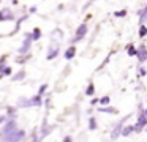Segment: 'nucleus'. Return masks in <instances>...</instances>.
<instances>
[{
	"label": "nucleus",
	"instance_id": "obj_19",
	"mask_svg": "<svg viewBox=\"0 0 147 142\" xmlns=\"http://www.w3.org/2000/svg\"><path fill=\"white\" fill-rule=\"evenodd\" d=\"M24 77H26V71H24V69H21L19 73H16V74L11 77V81H14V82H16V81H22Z\"/></svg>",
	"mask_w": 147,
	"mask_h": 142
},
{
	"label": "nucleus",
	"instance_id": "obj_13",
	"mask_svg": "<svg viewBox=\"0 0 147 142\" xmlns=\"http://www.w3.org/2000/svg\"><path fill=\"white\" fill-rule=\"evenodd\" d=\"M30 35H32V41H38L40 38L43 36V32L40 27H33V30L30 32Z\"/></svg>",
	"mask_w": 147,
	"mask_h": 142
},
{
	"label": "nucleus",
	"instance_id": "obj_15",
	"mask_svg": "<svg viewBox=\"0 0 147 142\" xmlns=\"http://www.w3.org/2000/svg\"><path fill=\"white\" fill-rule=\"evenodd\" d=\"M127 54H128L130 57H136V54H138V47L134 46L133 43H130V44L127 46Z\"/></svg>",
	"mask_w": 147,
	"mask_h": 142
},
{
	"label": "nucleus",
	"instance_id": "obj_5",
	"mask_svg": "<svg viewBox=\"0 0 147 142\" xmlns=\"http://www.w3.org/2000/svg\"><path fill=\"white\" fill-rule=\"evenodd\" d=\"M59 52H60V43H57V41H51V44H49V47H48V52H46V59L54 60L55 57L59 55Z\"/></svg>",
	"mask_w": 147,
	"mask_h": 142
},
{
	"label": "nucleus",
	"instance_id": "obj_33",
	"mask_svg": "<svg viewBox=\"0 0 147 142\" xmlns=\"http://www.w3.org/2000/svg\"><path fill=\"white\" fill-rule=\"evenodd\" d=\"M142 114H144V115H147V107H146V109L142 110Z\"/></svg>",
	"mask_w": 147,
	"mask_h": 142
},
{
	"label": "nucleus",
	"instance_id": "obj_10",
	"mask_svg": "<svg viewBox=\"0 0 147 142\" xmlns=\"http://www.w3.org/2000/svg\"><path fill=\"white\" fill-rule=\"evenodd\" d=\"M49 38H51V41H57V43H60V41L65 38V33H63L62 28H54V30L49 33Z\"/></svg>",
	"mask_w": 147,
	"mask_h": 142
},
{
	"label": "nucleus",
	"instance_id": "obj_7",
	"mask_svg": "<svg viewBox=\"0 0 147 142\" xmlns=\"http://www.w3.org/2000/svg\"><path fill=\"white\" fill-rule=\"evenodd\" d=\"M147 126V115H144L142 112L138 115V120H136V123H134V131L136 133H139V131H142L144 128Z\"/></svg>",
	"mask_w": 147,
	"mask_h": 142
},
{
	"label": "nucleus",
	"instance_id": "obj_3",
	"mask_svg": "<svg viewBox=\"0 0 147 142\" xmlns=\"http://www.w3.org/2000/svg\"><path fill=\"white\" fill-rule=\"evenodd\" d=\"M41 104H43V96L36 93L32 98H21L19 103H18V107H32V106H41Z\"/></svg>",
	"mask_w": 147,
	"mask_h": 142
},
{
	"label": "nucleus",
	"instance_id": "obj_26",
	"mask_svg": "<svg viewBox=\"0 0 147 142\" xmlns=\"http://www.w3.org/2000/svg\"><path fill=\"white\" fill-rule=\"evenodd\" d=\"M46 90H48V84H43L41 87H40V90H38V95H41V96H43Z\"/></svg>",
	"mask_w": 147,
	"mask_h": 142
},
{
	"label": "nucleus",
	"instance_id": "obj_1",
	"mask_svg": "<svg viewBox=\"0 0 147 142\" xmlns=\"http://www.w3.org/2000/svg\"><path fill=\"white\" fill-rule=\"evenodd\" d=\"M0 136H2L3 142H22L24 139H26V131L16 128V129H13V131L5 133V134H0Z\"/></svg>",
	"mask_w": 147,
	"mask_h": 142
},
{
	"label": "nucleus",
	"instance_id": "obj_6",
	"mask_svg": "<svg viewBox=\"0 0 147 142\" xmlns=\"http://www.w3.org/2000/svg\"><path fill=\"white\" fill-rule=\"evenodd\" d=\"M16 14L11 8L5 6V8H0V22H8V21H14Z\"/></svg>",
	"mask_w": 147,
	"mask_h": 142
},
{
	"label": "nucleus",
	"instance_id": "obj_27",
	"mask_svg": "<svg viewBox=\"0 0 147 142\" xmlns=\"http://www.w3.org/2000/svg\"><path fill=\"white\" fill-rule=\"evenodd\" d=\"M36 9H38V8H36L35 5H33V6H30V8H29V14H35V13H36Z\"/></svg>",
	"mask_w": 147,
	"mask_h": 142
},
{
	"label": "nucleus",
	"instance_id": "obj_4",
	"mask_svg": "<svg viewBox=\"0 0 147 142\" xmlns=\"http://www.w3.org/2000/svg\"><path fill=\"white\" fill-rule=\"evenodd\" d=\"M32 35H30V32H27L26 35H24V40H22V44L19 46V49H18V54L19 55H27V54H30V49H32Z\"/></svg>",
	"mask_w": 147,
	"mask_h": 142
},
{
	"label": "nucleus",
	"instance_id": "obj_31",
	"mask_svg": "<svg viewBox=\"0 0 147 142\" xmlns=\"http://www.w3.org/2000/svg\"><path fill=\"white\" fill-rule=\"evenodd\" d=\"M5 120H7V117H3V115H0V125H2V123H5Z\"/></svg>",
	"mask_w": 147,
	"mask_h": 142
},
{
	"label": "nucleus",
	"instance_id": "obj_29",
	"mask_svg": "<svg viewBox=\"0 0 147 142\" xmlns=\"http://www.w3.org/2000/svg\"><path fill=\"white\" fill-rule=\"evenodd\" d=\"M96 103H100V100H98V98H92V101H90V104H92V106H95Z\"/></svg>",
	"mask_w": 147,
	"mask_h": 142
},
{
	"label": "nucleus",
	"instance_id": "obj_11",
	"mask_svg": "<svg viewBox=\"0 0 147 142\" xmlns=\"http://www.w3.org/2000/svg\"><path fill=\"white\" fill-rule=\"evenodd\" d=\"M63 57H65V60H73L74 57H76V46H73V44H70V46L65 49V52H63Z\"/></svg>",
	"mask_w": 147,
	"mask_h": 142
},
{
	"label": "nucleus",
	"instance_id": "obj_17",
	"mask_svg": "<svg viewBox=\"0 0 147 142\" xmlns=\"http://www.w3.org/2000/svg\"><path fill=\"white\" fill-rule=\"evenodd\" d=\"M100 112H106V114H117V109L111 106H101L100 107Z\"/></svg>",
	"mask_w": 147,
	"mask_h": 142
},
{
	"label": "nucleus",
	"instance_id": "obj_25",
	"mask_svg": "<svg viewBox=\"0 0 147 142\" xmlns=\"http://www.w3.org/2000/svg\"><path fill=\"white\" fill-rule=\"evenodd\" d=\"M5 60H7V55H3L2 59H0V73H2V69L7 66V63H5Z\"/></svg>",
	"mask_w": 147,
	"mask_h": 142
},
{
	"label": "nucleus",
	"instance_id": "obj_32",
	"mask_svg": "<svg viewBox=\"0 0 147 142\" xmlns=\"http://www.w3.org/2000/svg\"><path fill=\"white\" fill-rule=\"evenodd\" d=\"M11 3H13V5H18V0H11Z\"/></svg>",
	"mask_w": 147,
	"mask_h": 142
},
{
	"label": "nucleus",
	"instance_id": "obj_12",
	"mask_svg": "<svg viewBox=\"0 0 147 142\" xmlns=\"http://www.w3.org/2000/svg\"><path fill=\"white\" fill-rule=\"evenodd\" d=\"M138 17H139V24H147V3L138 11Z\"/></svg>",
	"mask_w": 147,
	"mask_h": 142
},
{
	"label": "nucleus",
	"instance_id": "obj_30",
	"mask_svg": "<svg viewBox=\"0 0 147 142\" xmlns=\"http://www.w3.org/2000/svg\"><path fill=\"white\" fill-rule=\"evenodd\" d=\"M63 142H73V137H71V136H67V137H63Z\"/></svg>",
	"mask_w": 147,
	"mask_h": 142
},
{
	"label": "nucleus",
	"instance_id": "obj_24",
	"mask_svg": "<svg viewBox=\"0 0 147 142\" xmlns=\"http://www.w3.org/2000/svg\"><path fill=\"white\" fill-rule=\"evenodd\" d=\"M138 74H139V77H146V76H147V69L144 68V66H141L139 71H138Z\"/></svg>",
	"mask_w": 147,
	"mask_h": 142
},
{
	"label": "nucleus",
	"instance_id": "obj_8",
	"mask_svg": "<svg viewBox=\"0 0 147 142\" xmlns=\"http://www.w3.org/2000/svg\"><path fill=\"white\" fill-rule=\"evenodd\" d=\"M128 118H130V115H127L123 120H120V122H119L117 125H115L114 131L111 133V139H112V141H115V139H117L119 136H122V129H123V123H125V120H128Z\"/></svg>",
	"mask_w": 147,
	"mask_h": 142
},
{
	"label": "nucleus",
	"instance_id": "obj_20",
	"mask_svg": "<svg viewBox=\"0 0 147 142\" xmlns=\"http://www.w3.org/2000/svg\"><path fill=\"white\" fill-rule=\"evenodd\" d=\"M128 14V11L125 8L122 9H117V11H114V17H125V16Z\"/></svg>",
	"mask_w": 147,
	"mask_h": 142
},
{
	"label": "nucleus",
	"instance_id": "obj_22",
	"mask_svg": "<svg viewBox=\"0 0 147 142\" xmlns=\"http://www.w3.org/2000/svg\"><path fill=\"white\" fill-rule=\"evenodd\" d=\"M0 74H2V76H11V74H13V69H11L10 66L7 65L3 69H2V73H0Z\"/></svg>",
	"mask_w": 147,
	"mask_h": 142
},
{
	"label": "nucleus",
	"instance_id": "obj_34",
	"mask_svg": "<svg viewBox=\"0 0 147 142\" xmlns=\"http://www.w3.org/2000/svg\"><path fill=\"white\" fill-rule=\"evenodd\" d=\"M0 3H2V0H0Z\"/></svg>",
	"mask_w": 147,
	"mask_h": 142
},
{
	"label": "nucleus",
	"instance_id": "obj_9",
	"mask_svg": "<svg viewBox=\"0 0 147 142\" xmlns=\"http://www.w3.org/2000/svg\"><path fill=\"white\" fill-rule=\"evenodd\" d=\"M136 59L139 60V63H144L147 60V46L146 44H139L138 46V54H136Z\"/></svg>",
	"mask_w": 147,
	"mask_h": 142
},
{
	"label": "nucleus",
	"instance_id": "obj_2",
	"mask_svg": "<svg viewBox=\"0 0 147 142\" xmlns=\"http://www.w3.org/2000/svg\"><path fill=\"white\" fill-rule=\"evenodd\" d=\"M87 33H89V25L86 24V22H82V24H79L76 27V30H74V36L73 40H70V44H73V46H76V43H79V41H82L84 38L87 36Z\"/></svg>",
	"mask_w": 147,
	"mask_h": 142
},
{
	"label": "nucleus",
	"instance_id": "obj_16",
	"mask_svg": "<svg viewBox=\"0 0 147 142\" xmlns=\"http://www.w3.org/2000/svg\"><path fill=\"white\" fill-rule=\"evenodd\" d=\"M131 133H134V125H127V126H123V129H122V136H123V137L130 136Z\"/></svg>",
	"mask_w": 147,
	"mask_h": 142
},
{
	"label": "nucleus",
	"instance_id": "obj_21",
	"mask_svg": "<svg viewBox=\"0 0 147 142\" xmlns=\"http://www.w3.org/2000/svg\"><path fill=\"white\" fill-rule=\"evenodd\" d=\"M96 126H98V123H96V120H95V117H90L89 118V129H96Z\"/></svg>",
	"mask_w": 147,
	"mask_h": 142
},
{
	"label": "nucleus",
	"instance_id": "obj_18",
	"mask_svg": "<svg viewBox=\"0 0 147 142\" xmlns=\"http://www.w3.org/2000/svg\"><path fill=\"white\" fill-rule=\"evenodd\" d=\"M86 95H87V96H93V95H95V84H93V82H90V84L87 85Z\"/></svg>",
	"mask_w": 147,
	"mask_h": 142
},
{
	"label": "nucleus",
	"instance_id": "obj_28",
	"mask_svg": "<svg viewBox=\"0 0 147 142\" xmlns=\"http://www.w3.org/2000/svg\"><path fill=\"white\" fill-rule=\"evenodd\" d=\"M14 110H16V109H14V107H8V109H7V112H10V114H8V115L14 117Z\"/></svg>",
	"mask_w": 147,
	"mask_h": 142
},
{
	"label": "nucleus",
	"instance_id": "obj_23",
	"mask_svg": "<svg viewBox=\"0 0 147 142\" xmlns=\"http://www.w3.org/2000/svg\"><path fill=\"white\" fill-rule=\"evenodd\" d=\"M109 103H111V98H109V96L100 98V104H101V106H109Z\"/></svg>",
	"mask_w": 147,
	"mask_h": 142
},
{
	"label": "nucleus",
	"instance_id": "obj_14",
	"mask_svg": "<svg viewBox=\"0 0 147 142\" xmlns=\"http://www.w3.org/2000/svg\"><path fill=\"white\" fill-rule=\"evenodd\" d=\"M138 36H139L141 40L147 36V25L146 24H139V28H138Z\"/></svg>",
	"mask_w": 147,
	"mask_h": 142
}]
</instances>
